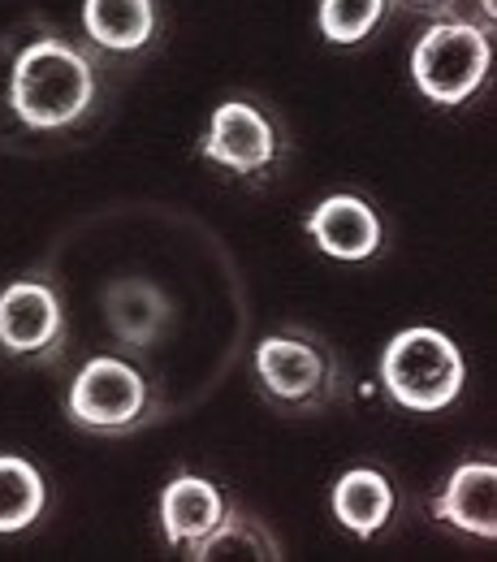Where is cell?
<instances>
[{
  "label": "cell",
  "mask_w": 497,
  "mask_h": 562,
  "mask_svg": "<svg viewBox=\"0 0 497 562\" xmlns=\"http://www.w3.org/2000/svg\"><path fill=\"white\" fill-rule=\"evenodd\" d=\"M225 510H229V502H225V493L216 490L208 476L178 472L165 485V493H160V532L187 559L216 524L225 519Z\"/></svg>",
  "instance_id": "cell-10"
},
{
  "label": "cell",
  "mask_w": 497,
  "mask_h": 562,
  "mask_svg": "<svg viewBox=\"0 0 497 562\" xmlns=\"http://www.w3.org/2000/svg\"><path fill=\"white\" fill-rule=\"evenodd\" d=\"M389 9L407 13V18H428V22H441V18H467L476 22V0H385Z\"/></svg>",
  "instance_id": "cell-17"
},
{
  "label": "cell",
  "mask_w": 497,
  "mask_h": 562,
  "mask_svg": "<svg viewBox=\"0 0 497 562\" xmlns=\"http://www.w3.org/2000/svg\"><path fill=\"white\" fill-rule=\"evenodd\" d=\"M104 316L117 342L147 351L169 329V299L147 278H117L104 285Z\"/></svg>",
  "instance_id": "cell-11"
},
{
  "label": "cell",
  "mask_w": 497,
  "mask_h": 562,
  "mask_svg": "<svg viewBox=\"0 0 497 562\" xmlns=\"http://www.w3.org/2000/svg\"><path fill=\"white\" fill-rule=\"evenodd\" d=\"M463 381H467L463 355L432 325H411L394 334L381 351V385L403 412L416 416L445 412L463 394Z\"/></svg>",
  "instance_id": "cell-3"
},
{
  "label": "cell",
  "mask_w": 497,
  "mask_h": 562,
  "mask_svg": "<svg viewBox=\"0 0 497 562\" xmlns=\"http://www.w3.org/2000/svg\"><path fill=\"white\" fill-rule=\"evenodd\" d=\"M432 519L463 537H497V468L489 459H472L450 472V481L432 497Z\"/></svg>",
  "instance_id": "cell-9"
},
{
  "label": "cell",
  "mask_w": 497,
  "mask_h": 562,
  "mask_svg": "<svg viewBox=\"0 0 497 562\" xmlns=\"http://www.w3.org/2000/svg\"><path fill=\"white\" fill-rule=\"evenodd\" d=\"M256 385L282 416H320L342 398L347 372L312 329H278L256 347Z\"/></svg>",
  "instance_id": "cell-2"
},
{
  "label": "cell",
  "mask_w": 497,
  "mask_h": 562,
  "mask_svg": "<svg viewBox=\"0 0 497 562\" xmlns=\"http://www.w3.org/2000/svg\"><path fill=\"white\" fill-rule=\"evenodd\" d=\"M278 126L269 113H260L251 100H221L208 117V131L200 143V156L238 178H264L278 165Z\"/></svg>",
  "instance_id": "cell-7"
},
{
  "label": "cell",
  "mask_w": 497,
  "mask_h": 562,
  "mask_svg": "<svg viewBox=\"0 0 497 562\" xmlns=\"http://www.w3.org/2000/svg\"><path fill=\"white\" fill-rule=\"evenodd\" d=\"M100 95V66L61 35L31 40L9 70V104L31 131H70Z\"/></svg>",
  "instance_id": "cell-1"
},
{
  "label": "cell",
  "mask_w": 497,
  "mask_h": 562,
  "mask_svg": "<svg viewBox=\"0 0 497 562\" xmlns=\"http://www.w3.org/2000/svg\"><path fill=\"white\" fill-rule=\"evenodd\" d=\"M48 506V485L22 454H0V537L26 532Z\"/></svg>",
  "instance_id": "cell-14"
},
{
  "label": "cell",
  "mask_w": 497,
  "mask_h": 562,
  "mask_svg": "<svg viewBox=\"0 0 497 562\" xmlns=\"http://www.w3.org/2000/svg\"><path fill=\"white\" fill-rule=\"evenodd\" d=\"M82 31L95 48L113 57L143 53L160 31L156 0H82Z\"/></svg>",
  "instance_id": "cell-12"
},
{
  "label": "cell",
  "mask_w": 497,
  "mask_h": 562,
  "mask_svg": "<svg viewBox=\"0 0 497 562\" xmlns=\"http://www.w3.org/2000/svg\"><path fill=\"white\" fill-rule=\"evenodd\" d=\"M66 416L82 432L126 437V432H139L143 424L156 420V394L131 359L95 355L74 372L70 394H66Z\"/></svg>",
  "instance_id": "cell-5"
},
{
  "label": "cell",
  "mask_w": 497,
  "mask_h": 562,
  "mask_svg": "<svg viewBox=\"0 0 497 562\" xmlns=\"http://www.w3.org/2000/svg\"><path fill=\"white\" fill-rule=\"evenodd\" d=\"M187 559L195 562H213V559H282V546H278V537L260 524V519H251V515H242V510H225V519L216 524L213 532L187 554Z\"/></svg>",
  "instance_id": "cell-15"
},
{
  "label": "cell",
  "mask_w": 497,
  "mask_h": 562,
  "mask_svg": "<svg viewBox=\"0 0 497 562\" xmlns=\"http://www.w3.org/2000/svg\"><path fill=\"white\" fill-rule=\"evenodd\" d=\"M394 506H398V493L389 485V476L376 468H351L334 485V515L359 541H372L394 519Z\"/></svg>",
  "instance_id": "cell-13"
},
{
  "label": "cell",
  "mask_w": 497,
  "mask_h": 562,
  "mask_svg": "<svg viewBox=\"0 0 497 562\" xmlns=\"http://www.w3.org/2000/svg\"><path fill=\"white\" fill-rule=\"evenodd\" d=\"M303 229H307V238L325 256L347 260V265L372 260L381 251V216L359 195H329V200H320L316 209L307 212Z\"/></svg>",
  "instance_id": "cell-8"
},
{
  "label": "cell",
  "mask_w": 497,
  "mask_h": 562,
  "mask_svg": "<svg viewBox=\"0 0 497 562\" xmlns=\"http://www.w3.org/2000/svg\"><path fill=\"white\" fill-rule=\"evenodd\" d=\"M489 66H494V40L481 22L467 18L432 22L411 48V82L437 109L467 104L489 82Z\"/></svg>",
  "instance_id": "cell-4"
},
{
  "label": "cell",
  "mask_w": 497,
  "mask_h": 562,
  "mask_svg": "<svg viewBox=\"0 0 497 562\" xmlns=\"http://www.w3.org/2000/svg\"><path fill=\"white\" fill-rule=\"evenodd\" d=\"M494 9H497V0H481V26L494 35Z\"/></svg>",
  "instance_id": "cell-18"
},
{
  "label": "cell",
  "mask_w": 497,
  "mask_h": 562,
  "mask_svg": "<svg viewBox=\"0 0 497 562\" xmlns=\"http://www.w3.org/2000/svg\"><path fill=\"white\" fill-rule=\"evenodd\" d=\"M66 299L53 278H18L0 290V351L53 363L66 355Z\"/></svg>",
  "instance_id": "cell-6"
},
{
  "label": "cell",
  "mask_w": 497,
  "mask_h": 562,
  "mask_svg": "<svg viewBox=\"0 0 497 562\" xmlns=\"http://www.w3.org/2000/svg\"><path fill=\"white\" fill-rule=\"evenodd\" d=\"M385 13H389L385 0H320L316 22H320V35L329 44L351 48V44H363L385 22Z\"/></svg>",
  "instance_id": "cell-16"
}]
</instances>
